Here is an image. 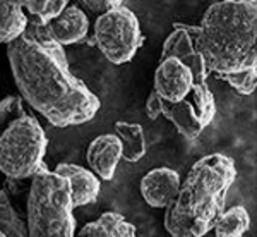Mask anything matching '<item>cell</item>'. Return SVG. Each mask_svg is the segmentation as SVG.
<instances>
[{
  "instance_id": "ac0fdd59",
  "label": "cell",
  "mask_w": 257,
  "mask_h": 237,
  "mask_svg": "<svg viewBox=\"0 0 257 237\" xmlns=\"http://www.w3.org/2000/svg\"><path fill=\"white\" fill-rule=\"evenodd\" d=\"M0 232L6 237H28L26 220L14 208L6 189H0Z\"/></svg>"
},
{
  "instance_id": "4fadbf2b",
  "label": "cell",
  "mask_w": 257,
  "mask_h": 237,
  "mask_svg": "<svg viewBox=\"0 0 257 237\" xmlns=\"http://www.w3.org/2000/svg\"><path fill=\"white\" fill-rule=\"evenodd\" d=\"M48 28L53 40L60 47L81 43L89 33V18L77 4L69 2L67 7L55 19L50 21Z\"/></svg>"
},
{
  "instance_id": "7402d4cb",
  "label": "cell",
  "mask_w": 257,
  "mask_h": 237,
  "mask_svg": "<svg viewBox=\"0 0 257 237\" xmlns=\"http://www.w3.org/2000/svg\"><path fill=\"white\" fill-rule=\"evenodd\" d=\"M120 4H123V2H120V0H84V2H79L77 6L84 7V9L94 12V14H98V16H101V14H105V12L118 7Z\"/></svg>"
},
{
  "instance_id": "277c9868",
  "label": "cell",
  "mask_w": 257,
  "mask_h": 237,
  "mask_svg": "<svg viewBox=\"0 0 257 237\" xmlns=\"http://www.w3.org/2000/svg\"><path fill=\"white\" fill-rule=\"evenodd\" d=\"M24 220L28 237L76 235V217L67 179L48 169L36 174L28 188Z\"/></svg>"
},
{
  "instance_id": "30bf717a",
  "label": "cell",
  "mask_w": 257,
  "mask_h": 237,
  "mask_svg": "<svg viewBox=\"0 0 257 237\" xmlns=\"http://www.w3.org/2000/svg\"><path fill=\"white\" fill-rule=\"evenodd\" d=\"M180 182L182 177L177 170L170 167L153 169L141 179V196L151 208L165 210L175 199Z\"/></svg>"
},
{
  "instance_id": "52a82bcc",
  "label": "cell",
  "mask_w": 257,
  "mask_h": 237,
  "mask_svg": "<svg viewBox=\"0 0 257 237\" xmlns=\"http://www.w3.org/2000/svg\"><path fill=\"white\" fill-rule=\"evenodd\" d=\"M163 102V100H161ZM161 115H165L182 136L196 139L213 122L216 115V103L208 83H197L190 97L178 103H161Z\"/></svg>"
},
{
  "instance_id": "7c38bea8",
  "label": "cell",
  "mask_w": 257,
  "mask_h": 237,
  "mask_svg": "<svg viewBox=\"0 0 257 237\" xmlns=\"http://www.w3.org/2000/svg\"><path fill=\"white\" fill-rule=\"evenodd\" d=\"M53 172L67 179L74 208H82L96 203L99 191H101V181L89 169L76 164H59Z\"/></svg>"
},
{
  "instance_id": "44dd1931",
  "label": "cell",
  "mask_w": 257,
  "mask_h": 237,
  "mask_svg": "<svg viewBox=\"0 0 257 237\" xmlns=\"http://www.w3.org/2000/svg\"><path fill=\"white\" fill-rule=\"evenodd\" d=\"M219 79L226 81L240 95H252L257 86V65L245 70H240V72L235 74H228V76H223Z\"/></svg>"
},
{
  "instance_id": "3957f363",
  "label": "cell",
  "mask_w": 257,
  "mask_h": 237,
  "mask_svg": "<svg viewBox=\"0 0 257 237\" xmlns=\"http://www.w3.org/2000/svg\"><path fill=\"white\" fill-rule=\"evenodd\" d=\"M196 50L218 77L257 65V2L225 0L208 7L199 24Z\"/></svg>"
},
{
  "instance_id": "6da1fadb",
  "label": "cell",
  "mask_w": 257,
  "mask_h": 237,
  "mask_svg": "<svg viewBox=\"0 0 257 237\" xmlns=\"http://www.w3.org/2000/svg\"><path fill=\"white\" fill-rule=\"evenodd\" d=\"M7 59L19 97L52 126H81L94 119L101 102L70 72L64 47L36 43L21 35L7 45Z\"/></svg>"
},
{
  "instance_id": "603a6c76",
  "label": "cell",
  "mask_w": 257,
  "mask_h": 237,
  "mask_svg": "<svg viewBox=\"0 0 257 237\" xmlns=\"http://www.w3.org/2000/svg\"><path fill=\"white\" fill-rule=\"evenodd\" d=\"M161 103H163L161 98L155 93V91H151L146 100V115L151 120H156L161 115Z\"/></svg>"
},
{
  "instance_id": "8992f818",
  "label": "cell",
  "mask_w": 257,
  "mask_h": 237,
  "mask_svg": "<svg viewBox=\"0 0 257 237\" xmlns=\"http://www.w3.org/2000/svg\"><path fill=\"white\" fill-rule=\"evenodd\" d=\"M94 45L111 64H127L143 47L141 23L125 4L98 16L94 21Z\"/></svg>"
},
{
  "instance_id": "ba28073f",
  "label": "cell",
  "mask_w": 257,
  "mask_h": 237,
  "mask_svg": "<svg viewBox=\"0 0 257 237\" xmlns=\"http://www.w3.org/2000/svg\"><path fill=\"white\" fill-rule=\"evenodd\" d=\"M199 26L184 23H173V30L163 41L161 48V59H177L180 60L185 67L190 69L196 83H206L208 79V70H206L204 60L196 50V36Z\"/></svg>"
},
{
  "instance_id": "ffe728a7",
  "label": "cell",
  "mask_w": 257,
  "mask_h": 237,
  "mask_svg": "<svg viewBox=\"0 0 257 237\" xmlns=\"http://www.w3.org/2000/svg\"><path fill=\"white\" fill-rule=\"evenodd\" d=\"M26 115V109H24L23 98L18 95H11L0 100V134L6 131L11 124Z\"/></svg>"
},
{
  "instance_id": "5bb4252c",
  "label": "cell",
  "mask_w": 257,
  "mask_h": 237,
  "mask_svg": "<svg viewBox=\"0 0 257 237\" xmlns=\"http://www.w3.org/2000/svg\"><path fill=\"white\" fill-rule=\"evenodd\" d=\"M77 237H136V227L117 211H105L86 223Z\"/></svg>"
},
{
  "instance_id": "9c48e42d",
  "label": "cell",
  "mask_w": 257,
  "mask_h": 237,
  "mask_svg": "<svg viewBox=\"0 0 257 237\" xmlns=\"http://www.w3.org/2000/svg\"><path fill=\"white\" fill-rule=\"evenodd\" d=\"M196 79L189 67L177 59L160 60L155 70V91L165 103H178L190 97L196 88Z\"/></svg>"
},
{
  "instance_id": "2e32d148",
  "label": "cell",
  "mask_w": 257,
  "mask_h": 237,
  "mask_svg": "<svg viewBox=\"0 0 257 237\" xmlns=\"http://www.w3.org/2000/svg\"><path fill=\"white\" fill-rule=\"evenodd\" d=\"M28 16L21 2H0V43L9 45L26 30Z\"/></svg>"
},
{
  "instance_id": "7a4b0ae2",
  "label": "cell",
  "mask_w": 257,
  "mask_h": 237,
  "mask_svg": "<svg viewBox=\"0 0 257 237\" xmlns=\"http://www.w3.org/2000/svg\"><path fill=\"white\" fill-rule=\"evenodd\" d=\"M237 179L233 158L211 153L199 158L165 208L163 223L172 237H204L225 211L228 191Z\"/></svg>"
},
{
  "instance_id": "cb8c5ba5",
  "label": "cell",
  "mask_w": 257,
  "mask_h": 237,
  "mask_svg": "<svg viewBox=\"0 0 257 237\" xmlns=\"http://www.w3.org/2000/svg\"><path fill=\"white\" fill-rule=\"evenodd\" d=\"M0 237H6V235H4V234H2V232H0Z\"/></svg>"
},
{
  "instance_id": "d6986e66",
  "label": "cell",
  "mask_w": 257,
  "mask_h": 237,
  "mask_svg": "<svg viewBox=\"0 0 257 237\" xmlns=\"http://www.w3.org/2000/svg\"><path fill=\"white\" fill-rule=\"evenodd\" d=\"M67 0H28L21 2V6L28 18L48 24L67 7Z\"/></svg>"
},
{
  "instance_id": "5b68a950",
  "label": "cell",
  "mask_w": 257,
  "mask_h": 237,
  "mask_svg": "<svg viewBox=\"0 0 257 237\" xmlns=\"http://www.w3.org/2000/svg\"><path fill=\"white\" fill-rule=\"evenodd\" d=\"M48 139L35 115L11 124L0 134V172L11 181H28L47 169L45 153Z\"/></svg>"
},
{
  "instance_id": "8fae6325",
  "label": "cell",
  "mask_w": 257,
  "mask_h": 237,
  "mask_svg": "<svg viewBox=\"0 0 257 237\" xmlns=\"http://www.w3.org/2000/svg\"><path fill=\"white\" fill-rule=\"evenodd\" d=\"M122 160V144L115 134H99L86 149V162L99 181H111Z\"/></svg>"
},
{
  "instance_id": "9a60e30c",
  "label": "cell",
  "mask_w": 257,
  "mask_h": 237,
  "mask_svg": "<svg viewBox=\"0 0 257 237\" xmlns=\"http://www.w3.org/2000/svg\"><path fill=\"white\" fill-rule=\"evenodd\" d=\"M115 132H117L115 136H117L120 144H122V158L125 162L136 164V162H139L141 158L146 155V136H144V129L141 124L118 120L115 124Z\"/></svg>"
},
{
  "instance_id": "e0dca14e",
  "label": "cell",
  "mask_w": 257,
  "mask_h": 237,
  "mask_svg": "<svg viewBox=\"0 0 257 237\" xmlns=\"http://www.w3.org/2000/svg\"><path fill=\"white\" fill-rule=\"evenodd\" d=\"M250 228V215L247 208L235 205L219 215L213 230L216 237H243Z\"/></svg>"
}]
</instances>
